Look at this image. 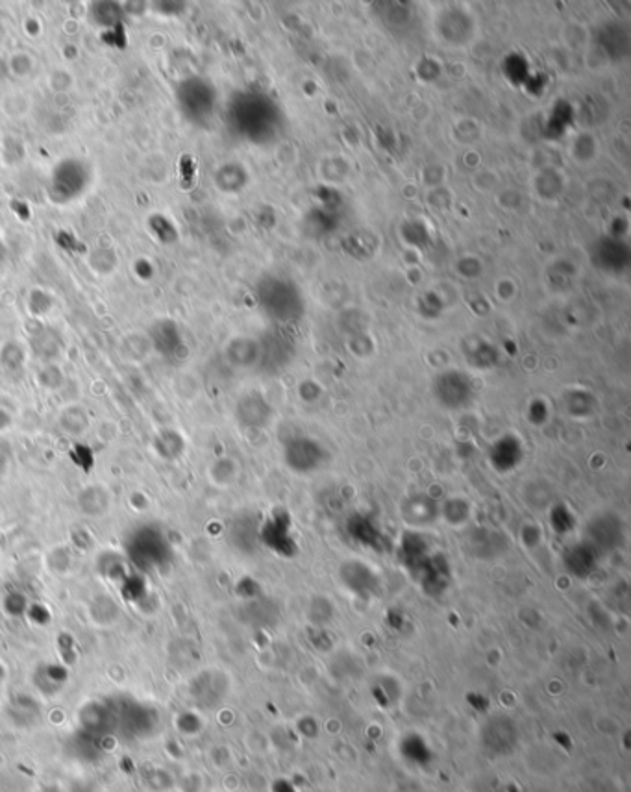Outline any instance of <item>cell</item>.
<instances>
[{
	"mask_svg": "<svg viewBox=\"0 0 631 792\" xmlns=\"http://www.w3.org/2000/svg\"><path fill=\"white\" fill-rule=\"evenodd\" d=\"M328 458L330 454L317 439L298 436L291 438L283 445V461L287 469L294 474H311L319 470L328 461Z\"/></svg>",
	"mask_w": 631,
	"mask_h": 792,
	"instance_id": "cell-1",
	"label": "cell"
},
{
	"mask_svg": "<svg viewBox=\"0 0 631 792\" xmlns=\"http://www.w3.org/2000/svg\"><path fill=\"white\" fill-rule=\"evenodd\" d=\"M624 523L616 513H598L594 515L587 528L585 539L600 555L618 550L624 544Z\"/></svg>",
	"mask_w": 631,
	"mask_h": 792,
	"instance_id": "cell-2",
	"label": "cell"
},
{
	"mask_svg": "<svg viewBox=\"0 0 631 792\" xmlns=\"http://www.w3.org/2000/svg\"><path fill=\"white\" fill-rule=\"evenodd\" d=\"M258 535L265 543V546L283 557H293L298 550L291 535V519L285 512H278L271 519H267L265 524L260 528Z\"/></svg>",
	"mask_w": 631,
	"mask_h": 792,
	"instance_id": "cell-3",
	"label": "cell"
},
{
	"mask_svg": "<svg viewBox=\"0 0 631 792\" xmlns=\"http://www.w3.org/2000/svg\"><path fill=\"white\" fill-rule=\"evenodd\" d=\"M433 393L441 406L448 409H459L470 402L472 387L470 380L465 375H461L459 371H448L437 376L433 384Z\"/></svg>",
	"mask_w": 631,
	"mask_h": 792,
	"instance_id": "cell-4",
	"label": "cell"
},
{
	"mask_svg": "<svg viewBox=\"0 0 631 792\" xmlns=\"http://www.w3.org/2000/svg\"><path fill=\"white\" fill-rule=\"evenodd\" d=\"M402 517L413 528H426L441 519V506L428 494H413L402 503Z\"/></svg>",
	"mask_w": 631,
	"mask_h": 792,
	"instance_id": "cell-5",
	"label": "cell"
},
{
	"mask_svg": "<svg viewBox=\"0 0 631 792\" xmlns=\"http://www.w3.org/2000/svg\"><path fill=\"white\" fill-rule=\"evenodd\" d=\"M506 539L500 532H493L487 528H475L470 530L465 537V548L470 555L480 557V559H487V557H495L500 552L506 550Z\"/></svg>",
	"mask_w": 631,
	"mask_h": 792,
	"instance_id": "cell-6",
	"label": "cell"
},
{
	"mask_svg": "<svg viewBox=\"0 0 631 792\" xmlns=\"http://www.w3.org/2000/svg\"><path fill=\"white\" fill-rule=\"evenodd\" d=\"M522 459H524V449L515 436H506L498 439L489 452V463L500 474H508L515 470L522 463Z\"/></svg>",
	"mask_w": 631,
	"mask_h": 792,
	"instance_id": "cell-7",
	"label": "cell"
},
{
	"mask_svg": "<svg viewBox=\"0 0 631 792\" xmlns=\"http://www.w3.org/2000/svg\"><path fill=\"white\" fill-rule=\"evenodd\" d=\"M339 578L354 593H372L378 589V576L359 559L345 561L339 568Z\"/></svg>",
	"mask_w": 631,
	"mask_h": 792,
	"instance_id": "cell-8",
	"label": "cell"
},
{
	"mask_svg": "<svg viewBox=\"0 0 631 792\" xmlns=\"http://www.w3.org/2000/svg\"><path fill=\"white\" fill-rule=\"evenodd\" d=\"M347 532L361 546L370 548L374 552L383 550V533L376 519L363 513H356L347 521Z\"/></svg>",
	"mask_w": 631,
	"mask_h": 792,
	"instance_id": "cell-9",
	"label": "cell"
},
{
	"mask_svg": "<svg viewBox=\"0 0 631 792\" xmlns=\"http://www.w3.org/2000/svg\"><path fill=\"white\" fill-rule=\"evenodd\" d=\"M600 554L587 543V541H578L572 546H569L563 554V563L567 566V570L578 578H585L589 576L596 565H598Z\"/></svg>",
	"mask_w": 631,
	"mask_h": 792,
	"instance_id": "cell-10",
	"label": "cell"
},
{
	"mask_svg": "<svg viewBox=\"0 0 631 792\" xmlns=\"http://www.w3.org/2000/svg\"><path fill=\"white\" fill-rule=\"evenodd\" d=\"M441 517L450 526H463L470 519V503L463 498H448L441 506Z\"/></svg>",
	"mask_w": 631,
	"mask_h": 792,
	"instance_id": "cell-11",
	"label": "cell"
},
{
	"mask_svg": "<svg viewBox=\"0 0 631 792\" xmlns=\"http://www.w3.org/2000/svg\"><path fill=\"white\" fill-rule=\"evenodd\" d=\"M551 526H554L556 532L560 533H569L571 530H574V515L560 503V506L551 512Z\"/></svg>",
	"mask_w": 631,
	"mask_h": 792,
	"instance_id": "cell-12",
	"label": "cell"
}]
</instances>
